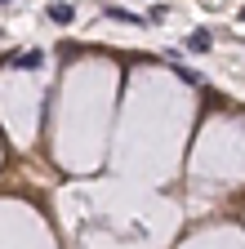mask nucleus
Returning a JSON list of instances; mask_svg holds the SVG:
<instances>
[{"instance_id":"nucleus-2","label":"nucleus","mask_w":245,"mask_h":249,"mask_svg":"<svg viewBox=\"0 0 245 249\" xmlns=\"http://www.w3.org/2000/svg\"><path fill=\"white\" fill-rule=\"evenodd\" d=\"M49 18H54L58 27H72V22H76V9H72V5H49Z\"/></svg>"},{"instance_id":"nucleus-1","label":"nucleus","mask_w":245,"mask_h":249,"mask_svg":"<svg viewBox=\"0 0 245 249\" xmlns=\"http://www.w3.org/2000/svg\"><path fill=\"white\" fill-rule=\"evenodd\" d=\"M40 62H45V53H40V49H22V53H9V62H5V67H22V71H36Z\"/></svg>"},{"instance_id":"nucleus-3","label":"nucleus","mask_w":245,"mask_h":249,"mask_svg":"<svg viewBox=\"0 0 245 249\" xmlns=\"http://www.w3.org/2000/svg\"><path fill=\"white\" fill-rule=\"evenodd\" d=\"M188 49H192V53H209V49H214L209 31H192V36H188Z\"/></svg>"},{"instance_id":"nucleus-5","label":"nucleus","mask_w":245,"mask_h":249,"mask_svg":"<svg viewBox=\"0 0 245 249\" xmlns=\"http://www.w3.org/2000/svg\"><path fill=\"white\" fill-rule=\"evenodd\" d=\"M174 71H178V80H188V85H201V76H196L192 67H174Z\"/></svg>"},{"instance_id":"nucleus-4","label":"nucleus","mask_w":245,"mask_h":249,"mask_svg":"<svg viewBox=\"0 0 245 249\" xmlns=\"http://www.w3.org/2000/svg\"><path fill=\"white\" fill-rule=\"evenodd\" d=\"M107 18H120V22H147V18L130 14V9H116V5H107Z\"/></svg>"},{"instance_id":"nucleus-6","label":"nucleus","mask_w":245,"mask_h":249,"mask_svg":"<svg viewBox=\"0 0 245 249\" xmlns=\"http://www.w3.org/2000/svg\"><path fill=\"white\" fill-rule=\"evenodd\" d=\"M241 22H245V9H241Z\"/></svg>"},{"instance_id":"nucleus-7","label":"nucleus","mask_w":245,"mask_h":249,"mask_svg":"<svg viewBox=\"0 0 245 249\" xmlns=\"http://www.w3.org/2000/svg\"><path fill=\"white\" fill-rule=\"evenodd\" d=\"M0 5H5V0H0Z\"/></svg>"}]
</instances>
